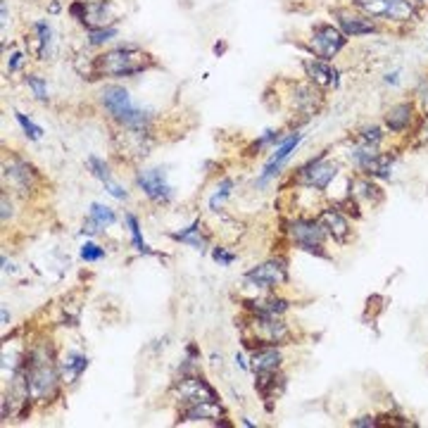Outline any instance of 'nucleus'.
Wrapping results in <instances>:
<instances>
[{"mask_svg":"<svg viewBox=\"0 0 428 428\" xmlns=\"http://www.w3.org/2000/svg\"><path fill=\"white\" fill-rule=\"evenodd\" d=\"M171 238L181 240V243H188V245L195 247V250H205V238L200 236V222H193L188 229L178 231V234H171Z\"/></svg>","mask_w":428,"mask_h":428,"instance_id":"22","label":"nucleus"},{"mask_svg":"<svg viewBox=\"0 0 428 428\" xmlns=\"http://www.w3.org/2000/svg\"><path fill=\"white\" fill-rule=\"evenodd\" d=\"M0 13H3V26H8V3H0Z\"/></svg>","mask_w":428,"mask_h":428,"instance_id":"38","label":"nucleus"},{"mask_svg":"<svg viewBox=\"0 0 428 428\" xmlns=\"http://www.w3.org/2000/svg\"><path fill=\"white\" fill-rule=\"evenodd\" d=\"M105 188H107V193H109V195H114V198H117V200H126V190L121 188L119 183L114 181V178H112V181H107V183H105Z\"/></svg>","mask_w":428,"mask_h":428,"instance_id":"33","label":"nucleus"},{"mask_svg":"<svg viewBox=\"0 0 428 428\" xmlns=\"http://www.w3.org/2000/svg\"><path fill=\"white\" fill-rule=\"evenodd\" d=\"M10 176V183L17 188H22V190H29V186H31V178H33V171H31V167L26 165V162H13L10 165V169L5 167V178Z\"/></svg>","mask_w":428,"mask_h":428,"instance_id":"21","label":"nucleus"},{"mask_svg":"<svg viewBox=\"0 0 428 428\" xmlns=\"http://www.w3.org/2000/svg\"><path fill=\"white\" fill-rule=\"evenodd\" d=\"M385 81H388V84H397V72L388 74V77H385Z\"/></svg>","mask_w":428,"mask_h":428,"instance_id":"39","label":"nucleus"},{"mask_svg":"<svg viewBox=\"0 0 428 428\" xmlns=\"http://www.w3.org/2000/svg\"><path fill=\"white\" fill-rule=\"evenodd\" d=\"M10 219V205H8V195L3 193V222Z\"/></svg>","mask_w":428,"mask_h":428,"instance_id":"37","label":"nucleus"},{"mask_svg":"<svg viewBox=\"0 0 428 428\" xmlns=\"http://www.w3.org/2000/svg\"><path fill=\"white\" fill-rule=\"evenodd\" d=\"M136 183L143 193L148 195L153 202H169L174 190L167 183V176L162 169H146V171H138L136 176Z\"/></svg>","mask_w":428,"mask_h":428,"instance_id":"10","label":"nucleus"},{"mask_svg":"<svg viewBox=\"0 0 428 428\" xmlns=\"http://www.w3.org/2000/svg\"><path fill=\"white\" fill-rule=\"evenodd\" d=\"M212 257L214 259H217V262L219 264H227V267H229V264H234V254H229V252H224L222 250V247H214V252H212Z\"/></svg>","mask_w":428,"mask_h":428,"instance_id":"34","label":"nucleus"},{"mask_svg":"<svg viewBox=\"0 0 428 428\" xmlns=\"http://www.w3.org/2000/svg\"><path fill=\"white\" fill-rule=\"evenodd\" d=\"M352 426H376V419L374 416H360V419H352Z\"/></svg>","mask_w":428,"mask_h":428,"instance_id":"36","label":"nucleus"},{"mask_svg":"<svg viewBox=\"0 0 428 428\" xmlns=\"http://www.w3.org/2000/svg\"><path fill=\"white\" fill-rule=\"evenodd\" d=\"M89 169L93 171V176H95V178H100L102 183L112 181V174H109V167H107L100 158H95V155H91V158H89Z\"/></svg>","mask_w":428,"mask_h":428,"instance_id":"27","label":"nucleus"},{"mask_svg":"<svg viewBox=\"0 0 428 428\" xmlns=\"http://www.w3.org/2000/svg\"><path fill=\"white\" fill-rule=\"evenodd\" d=\"M355 195L362 200H369L372 205H376V202L383 200V190H381L379 186H376L374 181H369V178H360V181H355Z\"/></svg>","mask_w":428,"mask_h":428,"instance_id":"23","label":"nucleus"},{"mask_svg":"<svg viewBox=\"0 0 428 428\" xmlns=\"http://www.w3.org/2000/svg\"><path fill=\"white\" fill-rule=\"evenodd\" d=\"M117 36V29L114 26H102V29H91L89 31V43L91 45H102L107 43L109 38Z\"/></svg>","mask_w":428,"mask_h":428,"instance_id":"28","label":"nucleus"},{"mask_svg":"<svg viewBox=\"0 0 428 428\" xmlns=\"http://www.w3.org/2000/svg\"><path fill=\"white\" fill-rule=\"evenodd\" d=\"M360 138H362V146H367V148H376L381 141H383V131H381L379 126H367V129H362Z\"/></svg>","mask_w":428,"mask_h":428,"instance_id":"30","label":"nucleus"},{"mask_svg":"<svg viewBox=\"0 0 428 428\" xmlns=\"http://www.w3.org/2000/svg\"><path fill=\"white\" fill-rule=\"evenodd\" d=\"M419 3H428V0H419Z\"/></svg>","mask_w":428,"mask_h":428,"instance_id":"42","label":"nucleus"},{"mask_svg":"<svg viewBox=\"0 0 428 428\" xmlns=\"http://www.w3.org/2000/svg\"><path fill=\"white\" fill-rule=\"evenodd\" d=\"M114 222H117V214H114V210H109V207H105V205H98V202H93V205H91L89 219H86V224H84V234H95V231H100L105 227H112Z\"/></svg>","mask_w":428,"mask_h":428,"instance_id":"18","label":"nucleus"},{"mask_svg":"<svg viewBox=\"0 0 428 428\" xmlns=\"http://www.w3.org/2000/svg\"><path fill=\"white\" fill-rule=\"evenodd\" d=\"M153 55L146 53L143 48L136 45H119L112 48L107 53L98 55L93 60V74L95 77H109V79H119V77H134L141 74L146 69L153 67Z\"/></svg>","mask_w":428,"mask_h":428,"instance_id":"1","label":"nucleus"},{"mask_svg":"<svg viewBox=\"0 0 428 428\" xmlns=\"http://www.w3.org/2000/svg\"><path fill=\"white\" fill-rule=\"evenodd\" d=\"M24 84L29 86V89L33 91V95H36V100L45 102L48 100V86H45V81L38 77V74H29V77L24 79Z\"/></svg>","mask_w":428,"mask_h":428,"instance_id":"26","label":"nucleus"},{"mask_svg":"<svg viewBox=\"0 0 428 428\" xmlns=\"http://www.w3.org/2000/svg\"><path fill=\"white\" fill-rule=\"evenodd\" d=\"M126 224H129L131 240H134V247H136V250H138V252H143V254H153V247H150L148 243L143 240L141 227H138V219L134 217V214H126Z\"/></svg>","mask_w":428,"mask_h":428,"instance_id":"24","label":"nucleus"},{"mask_svg":"<svg viewBox=\"0 0 428 428\" xmlns=\"http://www.w3.org/2000/svg\"><path fill=\"white\" fill-rule=\"evenodd\" d=\"M33 31H36V38H38V55L45 57L50 48V36H53V31H50V24L48 22H36V26H33Z\"/></svg>","mask_w":428,"mask_h":428,"instance_id":"25","label":"nucleus"},{"mask_svg":"<svg viewBox=\"0 0 428 428\" xmlns=\"http://www.w3.org/2000/svg\"><path fill=\"white\" fill-rule=\"evenodd\" d=\"M333 17L338 20V26L345 36H367V33H374L376 29V22L369 20L367 15H352L350 10H335Z\"/></svg>","mask_w":428,"mask_h":428,"instance_id":"11","label":"nucleus"},{"mask_svg":"<svg viewBox=\"0 0 428 428\" xmlns=\"http://www.w3.org/2000/svg\"><path fill=\"white\" fill-rule=\"evenodd\" d=\"M22 60H24V55H22V53H13V55H10L8 72H17V69H20V65H22Z\"/></svg>","mask_w":428,"mask_h":428,"instance_id":"35","label":"nucleus"},{"mask_svg":"<svg viewBox=\"0 0 428 428\" xmlns=\"http://www.w3.org/2000/svg\"><path fill=\"white\" fill-rule=\"evenodd\" d=\"M57 381H60V367L53 364L50 350H33L24 364L26 397L31 395L33 400H50L57 392Z\"/></svg>","mask_w":428,"mask_h":428,"instance_id":"2","label":"nucleus"},{"mask_svg":"<svg viewBox=\"0 0 428 428\" xmlns=\"http://www.w3.org/2000/svg\"><path fill=\"white\" fill-rule=\"evenodd\" d=\"M305 69L307 77L314 81L316 86H338V72L323 60H305Z\"/></svg>","mask_w":428,"mask_h":428,"instance_id":"17","label":"nucleus"},{"mask_svg":"<svg viewBox=\"0 0 428 428\" xmlns=\"http://www.w3.org/2000/svg\"><path fill=\"white\" fill-rule=\"evenodd\" d=\"M338 176V167L333 162H326V153H321L316 160H312L307 167L298 171V183L307 188H316V190H326L328 183Z\"/></svg>","mask_w":428,"mask_h":428,"instance_id":"7","label":"nucleus"},{"mask_svg":"<svg viewBox=\"0 0 428 428\" xmlns=\"http://www.w3.org/2000/svg\"><path fill=\"white\" fill-rule=\"evenodd\" d=\"M100 102L109 117L117 121L119 126H124V129H148L150 114L138 109L131 102L129 91L121 89V86H114V84L105 86L100 91Z\"/></svg>","mask_w":428,"mask_h":428,"instance_id":"3","label":"nucleus"},{"mask_svg":"<svg viewBox=\"0 0 428 428\" xmlns=\"http://www.w3.org/2000/svg\"><path fill=\"white\" fill-rule=\"evenodd\" d=\"M291 238L295 240V245L303 247L312 254H319V257H326V252L321 250L323 247V231L321 222H312V219H298V222L291 224Z\"/></svg>","mask_w":428,"mask_h":428,"instance_id":"6","label":"nucleus"},{"mask_svg":"<svg viewBox=\"0 0 428 428\" xmlns=\"http://www.w3.org/2000/svg\"><path fill=\"white\" fill-rule=\"evenodd\" d=\"M15 117H17L20 126L24 129V134L31 138V141H40V136H43V129H40V126L33 124L31 119H26V114H22V112H15Z\"/></svg>","mask_w":428,"mask_h":428,"instance_id":"29","label":"nucleus"},{"mask_svg":"<svg viewBox=\"0 0 428 428\" xmlns=\"http://www.w3.org/2000/svg\"><path fill=\"white\" fill-rule=\"evenodd\" d=\"M355 8L367 17H381L392 22L414 20V8L409 0H355Z\"/></svg>","mask_w":428,"mask_h":428,"instance_id":"4","label":"nucleus"},{"mask_svg":"<svg viewBox=\"0 0 428 428\" xmlns=\"http://www.w3.org/2000/svg\"><path fill=\"white\" fill-rule=\"evenodd\" d=\"M288 281V271L286 264L281 259H269L264 264H257L245 274V283L250 288H259V291H267V288H276L281 283Z\"/></svg>","mask_w":428,"mask_h":428,"instance_id":"8","label":"nucleus"},{"mask_svg":"<svg viewBox=\"0 0 428 428\" xmlns=\"http://www.w3.org/2000/svg\"><path fill=\"white\" fill-rule=\"evenodd\" d=\"M300 141H303V134H291V136L286 138V141H281V146L274 150V155H271V160L267 162V167H264L262 178H259V183H267L271 176H276V174H279L281 165L288 160V155H291L293 150L298 148V143H300Z\"/></svg>","mask_w":428,"mask_h":428,"instance_id":"13","label":"nucleus"},{"mask_svg":"<svg viewBox=\"0 0 428 428\" xmlns=\"http://www.w3.org/2000/svg\"><path fill=\"white\" fill-rule=\"evenodd\" d=\"M224 416V409L219 407V402H198V404H186L181 409V421H217Z\"/></svg>","mask_w":428,"mask_h":428,"instance_id":"16","label":"nucleus"},{"mask_svg":"<svg viewBox=\"0 0 428 428\" xmlns=\"http://www.w3.org/2000/svg\"><path fill=\"white\" fill-rule=\"evenodd\" d=\"M224 48H227V45H219V43H217V45H214V53H217V55L224 53Z\"/></svg>","mask_w":428,"mask_h":428,"instance_id":"41","label":"nucleus"},{"mask_svg":"<svg viewBox=\"0 0 428 428\" xmlns=\"http://www.w3.org/2000/svg\"><path fill=\"white\" fill-rule=\"evenodd\" d=\"M86 367H89V357L79 355V352H67L65 360L60 362L62 381H65V383H74V381L86 372Z\"/></svg>","mask_w":428,"mask_h":428,"instance_id":"19","label":"nucleus"},{"mask_svg":"<svg viewBox=\"0 0 428 428\" xmlns=\"http://www.w3.org/2000/svg\"><path fill=\"white\" fill-rule=\"evenodd\" d=\"M319 222H321L323 231H326V234L331 236L333 240H338V243H348L350 240V224H348V219H345L343 214L335 210V207H328V210H323L321 217H319Z\"/></svg>","mask_w":428,"mask_h":428,"instance_id":"14","label":"nucleus"},{"mask_svg":"<svg viewBox=\"0 0 428 428\" xmlns=\"http://www.w3.org/2000/svg\"><path fill=\"white\" fill-rule=\"evenodd\" d=\"M252 372L254 374H267V372H279L281 367V352L276 350V345H257V350L252 352Z\"/></svg>","mask_w":428,"mask_h":428,"instance_id":"15","label":"nucleus"},{"mask_svg":"<svg viewBox=\"0 0 428 428\" xmlns=\"http://www.w3.org/2000/svg\"><path fill=\"white\" fill-rule=\"evenodd\" d=\"M412 112H414V107L409 105V102H400V105L388 109V114H385V124H388L390 131L400 134V131H404L409 124H412Z\"/></svg>","mask_w":428,"mask_h":428,"instance_id":"20","label":"nucleus"},{"mask_svg":"<svg viewBox=\"0 0 428 428\" xmlns=\"http://www.w3.org/2000/svg\"><path fill=\"white\" fill-rule=\"evenodd\" d=\"M3 326H8V307H3Z\"/></svg>","mask_w":428,"mask_h":428,"instance_id":"40","label":"nucleus"},{"mask_svg":"<svg viewBox=\"0 0 428 428\" xmlns=\"http://www.w3.org/2000/svg\"><path fill=\"white\" fill-rule=\"evenodd\" d=\"M231 188H234V181H231V178H227V181L222 183V190H219V193L214 195L212 202H210V207H212V210H217V205H219V202H222V200L227 198V195L231 193Z\"/></svg>","mask_w":428,"mask_h":428,"instance_id":"32","label":"nucleus"},{"mask_svg":"<svg viewBox=\"0 0 428 428\" xmlns=\"http://www.w3.org/2000/svg\"><path fill=\"white\" fill-rule=\"evenodd\" d=\"M345 40H348V36H345L338 26L316 24L314 31H312V38H309V48L314 50V55L319 57V60L328 62L345 48Z\"/></svg>","mask_w":428,"mask_h":428,"instance_id":"5","label":"nucleus"},{"mask_svg":"<svg viewBox=\"0 0 428 428\" xmlns=\"http://www.w3.org/2000/svg\"><path fill=\"white\" fill-rule=\"evenodd\" d=\"M176 395L183 404H198V402H219L217 390L207 383L205 379L193 374L181 376V381L176 383Z\"/></svg>","mask_w":428,"mask_h":428,"instance_id":"9","label":"nucleus"},{"mask_svg":"<svg viewBox=\"0 0 428 428\" xmlns=\"http://www.w3.org/2000/svg\"><path fill=\"white\" fill-rule=\"evenodd\" d=\"M105 257V250H102L100 245H95V243H86L84 247H81V259L84 262H98V259Z\"/></svg>","mask_w":428,"mask_h":428,"instance_id":"31","label":"nucleus"},{"mask_svg":"<svg viewBox=\"0 0 428 428\" xmlns=\"http://www.w3.org/2000/svg\"><path fill=\"white\" fill-rule=\"evenodd\" d=\"M109 22H114L112 17V3L109 0H86V15L81 20V24L86 29H102L109 26Z\"/></svg>","mask_w":428,"mask_h":428,"instance_id":"12","label":"nucleus"}]
</instances>
